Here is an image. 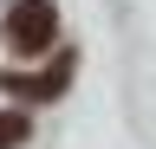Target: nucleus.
Segmentation results:
<instances>
[{"label": "nucleus", "mask_w": 156, "mask_h": 149, "mask_svg": "<svg viewBox=\"0 0 156 149\" xmlns=\"http://www.w3.org/2000/svg\"><path fill=\"white\" fill-rule=\"evenodd\" d=\"M58 39V7L52 0H13L7 7V46L20 59H33V52H46Z\"/></svg>", "instance_id": "f257e3e1"}, {"label": "nucleus", "mask_w": 156, "mask_h": 149, "mask_svg": "<svg viewBox=\"0 0 156 149\" xmlns=\"http://www.w3.org/2000/svg\"><path fill=\"white\" fill-rule=\"evenodd\" d=\"M65 84H72V59H58L52 71H39V78H20V71L7 78V91H13V97H58Z\"/></svg>", "instance_id": "f03ea898"}, {"label": "nucleus", "mask_w": 156, "mask_h": 149, "mask_svg": "<svg viewBox=\"0 0 156 149\" xmlns=\"http://www.w3.org/2000/svg\"><path fill=\"white\" fill-rule=\"evenodd\" d=\"M26 143V117L20 110H0V149H20Z\"/></svg>", "instance_id": "7ed1b4c3"}]
</instances>
